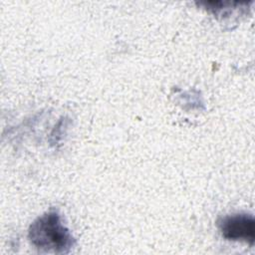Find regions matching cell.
Masks as SVG:
<instances>
[{
    "label": "cell",
    "mask_w": 255,
    "mask_h": 255,
    "mask_svg": "<svg viewBox=\"0 0 255 255\" xmlns=\"http://www.w3.org/2000/svg\"><path fill=\"white\" fill-rule=\"evenodd\" d=\"M221 235L231 241H240L252 246L255 241V219L250 213L240 212L221 217L217 222Z\"/></svg>",
    "instance_id": "cell-2"
},
{
    "label": "cell",
    "mask_w": 255,
    "mask_h": 255,
    "mask_svg": "<svg viewBox=\"0 0 255 255\" xmlns=\"http://www.w3.org/2000/svg\"><path fill=\"white\" fill-rule=\"evenodd\" d=\"M28 238L35 248L48 253H68L76 243L56 210L47 211L37 217L29 227Z\"/></svg>",
    "instance_id": "cell-1"
}]
</instances>
